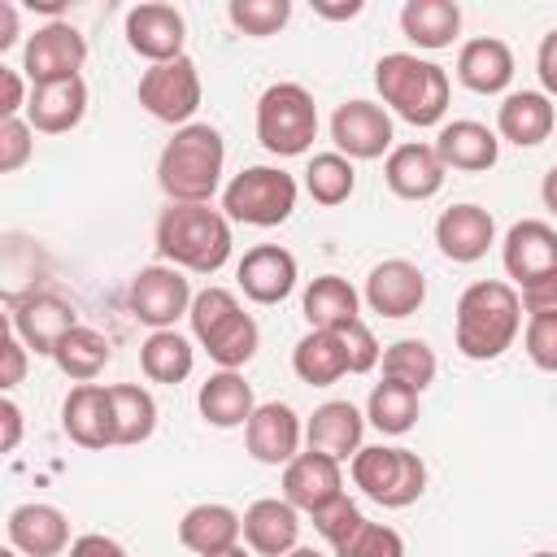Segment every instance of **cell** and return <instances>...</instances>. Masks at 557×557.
<instances>
[{
  "mask_svg": "<svg viewBox=\"0 0 557 557\" xmlns=\"http://www.w3.org/2000/svg\"><path fill=\"white\" fill-rule=\"evenodd\" d=\"M222 161H226L222 135L209 122H187L161 148L157 183L170 196V205H209V196L222 183Z\"/></svg>",
  "mask_w": 557,
  "mask_h": 557,
  "instance_id": "cell-1",
  "label": "cell"
},
{
  "mask_svg": "<svg viewBox=\"0 0 557 557\" xmlns=\"http://www.w3.org/2000/svg\"><path fill=\"white\" fill-rule=\"evenodd\" d=\"M522 322V296L509 283H470L457 300V348L470 361H496Z\"/></svg>",
  "mask_w": 557,
  "mask_h": 557,
  "instance_id": "cell-2",
  "label": "cell"
},
{
  "mask_svg": "<svg viewBox=\"0 0 557 557\" xmlns=\"http://www.w3.org/2000/svg\"><path fill=\"white\" fill-rule=\"evenodd\" d=\"M157 252L178 270L213 274L231 257V226L209 205H170L157 218Z\"/></svg>",
  "mask_w": 557,
  "mask_h": 557,
  "instance_id": "cell-3",
  "label": "cell"
},
{
  "mask_svg": "<svg viewBox=\"0 0 557 557\" xmlns=\"http://www.w3.org/2000/svg\"><path fill=\"white\" fill-rule=\"evenodd\" d=\"M374 87L409 126H435L448 109V74L435 61H422L413 52L379 57Z\"/></svg>",
  "mask_w": 557,
  "mask_h": 557,
  "instance_id": "cell-4",
  "label": "cell"
},
{
  "mask_svg": "<svg viewBox=\"0 0 557 557\" xmlns=\"http://www.w3.org/2000/svg\"><path fill=\"white\" fill-rule=\"evenodd\" d=\"M187 318H191L196 339L205 344V352L222 370H235V366H244L257 352V322L239 309V300L226 287H205L191 300V313Z\"/></svg>",
  "mask_w": 557,
  "mask_h": 557,
  "instance_id": "cell-5",
  "label": "cell"
},
{
  "mask_svg": "<svg viewBox=\"0 0 557 557\" xmlns=\"http://www.w3.org/2000/svg\"><path fill=\"white\" fill-rule=\"evenodd\" d=\"M318 135V104L300 83H274L257 100V139L274 157H300Z\"/></svg>",
  "mask_w": 557,
  "mask_h": 557,
  "instance_id": "cell-6",
  "label": "cell"
},
{
  "mask_svg": "<svg viewBox=\"0 0 557 557\" xmlns=\"http://www.w3.org/2000/svg\"><path fill=\"white\" fill-rule=\"evenodd\" d=\"M222 209L231 222L278 226L296 209V178L287 170H274V165H248L226 183Z\"/></svg>",
  "mask_w": 557,
  "mask_h": 557,
  "instance_id": "cell-7",
  "label": "cell"
},
{
  "mask_svg": "<svg viewBox=\"0 0 557 557\" xmlns=\"http://www.w3.org/2000/svg\"><path fill=\"white\" fill-rule=\"evenodd\" d=\"M352 483L383 509H405L426 487V466L409 448H361L352 457Z\"/></svg>",
  "mask_w": 557,
  "mask_h": 557,
  "instance_id": "cell-8",
  "label": "cell"
},
{
  "mask_svg": "<svg viewBox=\"0 0 557 557\" xmlns=\"http://www.w3.org/2000/svg\"><path fill=\"white\" fill-rule=\"evenodd\" d=\"M139 104L157 117V122H187L196 109H200V74H196V61L191 57H178V61H165V65H152L144 70L139 78Z\"/></svg>",
  "mask_w": 557,
  "mask_h": 557,
  "instance_id": "cell-9",
  "label": "cell"
},
{
  "mask_svg": "<svg viewBox=\"0 0 557 557\" xmlns=\"http://www.w3.org/2000/svg\"><path fill=\"white\" fill-rule=\"evenodd\" d=\"M87 61V39L70 26V22H48L39 26L30 39H26V52H22V70L35 87L44 83H65V78H78Z\"/></svg>",
  "mask_w": 557,
  "mask_h": 557,
  "instance_id": "cell-10",
  "label": "cell"
},
{
  "mask_svg": "<svg viewBox=\"0 0 557 557\" xmlns=\"http://www.w3.org/2000/svg\"><path fill=\"white\" fill-rule=\"evenodd\" d=\"M191 287L174 265H144L131 278V313L157 331H170L174 318L191 313Z\"/></svg>",
  "mask_w": 557,
  "mask_h": 557,
  "instance_id": "cell-11",
  "label": "cell"
},
{
  "mask_svg": "<svg viewBox=\"0 0 557 557\" xmlns=\"http://www.w3.org/2000/svg\"><path fill=\"white\" fill-rule=\"evenodd\" d=\"M183 39H187V22H183V13L174 4L148 0V4H135L126 13V44L139 57L157 61V65L178 61L183 57Z\"/></svg>",
  "mask_w": 557,
  "mask_h": 557,
  "instance_id": "cell-12",
  "label": "cell"
},
{
  "mask_svg": "<svg viewBox=\"0 0 557 557\" xmlns=\"http://www.w3.org/2000/svg\"><path fill=\"white\" fill-rule=\"evenodd\" d=\"M331 139L344 157L374 161L392 148V117L370 100H344L331 117Z\"/></svg>",
  "mask_w": 557,
  "mask_h": 557,
  "instance_id": "cell-13",
  "label": "cell"
},
{
  "mask_svg": "<svg viewBox=\"0 0 557 557\" xmlns=\"http://www.w3.org/2000/svg\"><path fill=\"white\" fill-rule=\"evenodd\" d=\"M422 300H426V278L413 261L392 257V261L374 265L366 278V305L383 318H409V313H418Z\"/></svg>",
  "mask_w": 557,
  "mask_h": 557,
  "instance_id": "cell-14",
  "label": "cell"
},
{
  "mask_svg": "<svg viewBox=\"0 0 557 557\" xmlns=\"http://www.w3.org/2000/svg\"><path fill=\"white\" fill-rule=\"evenodd\" d=\"M339 487H344L339 461L326 457V453H313V448L309 453H296L287 461V470H283V496H287V505H296L305 513H318L322 505H331L335 496H344Z\"/></svg>",
  "mask_w": 557,
  "mask_h": 557,
  "instance_id": "cell-15",
  "label": "cell"
},
{
  "mask_svg": "<svg viewBox=\"0 0 557 557\" xmlns=\"http://www.w3.org/2000/svg\"><path fill=\"white\" fill-rule=\"evenodd\" d=\"M78 322H74V309L61 300V296H26V300H17V309H13V335L30 348V352H39V357H52L57 352V344L74 331Z\"/></svg>",
  "mask_w": 557,
  "mask_h": 557,
  "instance_id": "cell-16",
  "label": "cell"
},
{
  "mask_svg": "<svg viewBox=\"0 0 557 557\" xmlns=\"http://www.w3.org/2000/svg\"><path fill=\"white\" fill-rule=\"evenodd\" d=\"M61 426L74 444L83 448H109L117 444L113 435V400H109V387L100 383H78L65 405H61Z\"/></svg>",
  "mask_w": 557,
  "mask_h": 557,
  "instance_id": "cell-17",
  "label": "cell"
},
{
  "mask_svg": "<svg viewBox=\"0 0 557 557\" xmlns=\"http://www.w3.org/2000/svg\"><path fill=\"white\" fill-rule=\"evenodd\" d=\"M235 278H239V287H244L248 300L278 305L296 287V257L287 248H278V244H257V248L244 252Z\"/></svg>",
  "mask_w": 557,
  "mask_h": 557,
  "instance_id": "cell-18",
  "label": "cell"
},
{
  "mask_svg": "<svg viewBox=\"0 0 557 557\" xmlns=\"http://www.w3.org/2000/svg\"><path fill=\"white\" fill-rule=\"evenodd\" d=\"M244 440H248V453L265 466H287L300 448V418L292 405H257L248 426H244Z\"/></svg>",
  "mask_w": 557,
  "mask_h": 557,
  "instance_id": "cell-19",
  "label": "cell"
},
{
  "mask_svg": "<svg viewBox=\"0 0 557 557\" xmlns=\"http://www.w3.org/2000/svg\"><path fill=\"white\" fill-rule=\"evenodd\" d=\"M492 239H496V222H492V213L479 209V205H453V209H444L440 222H435V244H440V252H444L448 261H461V265L479 261V257L492 248Z\"/></svg>",
  "mask_w": 557,
  "mask_h": 557,
  "instance_id": "cell-20",
  "label": "cell"
},
{
  "mask_svg": "<svg viewBox=\"0 0 557 557\" xmlns=\"http://www.w3.org/2000/svg\"><path fill=\"white\" fill-rule=\"evenodd\" d=\"M383 178L400 200H431L444 187V161L431 144H400L387 152Z\"/></svg>",
  "mask_w": 557,
  "mask_h": 557,
  "instance_id": "cell-21",
  "label": "cell"
},
{
  "mask_svg": "<svg viewBox=\"0 0 557 557\" xmlns=\"http://www.w3.org/2000/svg\"><path fill=\"white\" fill-rule=\"evenodd\" d=\"M9 544L26 557H57L70 544V522L57 505H17L9 513Z\"/></svg>",
  "mask_w": 557,
  "mask_h": 557,
  "instance_id": "cell-22",
  "label": "cell"
},
{
  "mask_svg": "<svg viewBox=\"0 0 557 557\" xmlns=\"http://www.w3.org/2000/svg\"><path fill=\"white\" fill-rule=\"evenodd\" d=\"M83 113H87V83H83V78L30 87V104H26L30 131L65 135V131H74V126L83 122Z\"/></svg>",
  "mask_w": 557,
  "mask_h": 557,
  "instance_id": "cell-23",
  "label": "cell"
},
{
  "mask_svg": "<svg viewBox=\"0 0 557 557\" xmlns=\"http://www.w3.org/2000/svg\"><path fill=\"white\" fill-rule=\"evenodd\" d=\"M496 152H500V139L483 122H470V117L448 122L435 135V157L444 161V170L479 174V170H492L496 165Z\"/></svg>",
  "mask_w": 557,
  "mask_h": 557,
  "instance_id": "cell-24",
  "label": "cell"
},
{
  "mask_svg": "<svg viewBox=\"0 0 557 557\" xmlns=\"http://www.w3.org/2000/svg\"><path fill=\"white\" fill-rule=\"evenodd\" d=\"M361 431H366V418H361L348 400H326V405H318L313 418L305 422L309 448H313V453H326V457H335V461L361 453Z\"/></svg>",
  "mask_w": 557,
  "mask_h": 557,
  "instance_id": "cell-25",
  "label": "cell"
},
{
  "mask_svg": "<svg viewBox=\"0 0 557 557\" xmlns=\"http://www.w3.org/2000/svg\"><path fill=\"white\" fill-rule=\"evenodd\" d=\"M505 270L518 283H531V278L557 270V231L548 222H535V218L509 226V235H505Z\"/></svg>",
  "mask_w": 557,
  "mask_h": 557,
  "instance_id": "cell-26",
  "label": "cell"
},
{
  "mask_svg": "<svg viewBox=\"0 0 557 557\" xmlns=\"http://www.w3.org/2000/svg\"><path fill=\"white\" fill-rule=\"evenodd\" d=\"M457 78L470 91H479V96L505 91L509 78H513V52H509V44L505 39H492V35L461 44V52H457Z\"/></svg>",
  "mask_w": 557,
  "mask_h": 557,
  "instance_id": "cell-27",
  "label": "cell"
},
{
  "mask_svg": "<svg viewBox=\"0 0 557 557\" xmlns=\"http://www.w3.org/2000/svg\"><path fill=\"white\" fill-rule=\"evenodd\" d=\"M296 535H300L296 505H287V500H257V505H248L244 540H248V548L257 557H287L296 548Z\"/></svg>",
  "mask_w": 557,
  "mask_h": 557,
  "instance_id": "cell-28",
  "label": "cell"
},
{
  "mask_svg": "<svg viewBox=\"0 0 557 557\" xmlns=\"http://www.w3.org/2000/svg\"><path fill=\"white\" fill-rule=\"evenodd\" d=\"M496 126H500V135L509 144L535 148L557 126V113H553V100L544 91H513V96H505V104L496 113Z\"/></svg>",
  "mask_w": 557,
  "mask_h": 557,
  "instance_id": "cell-29",
  "label": "cell"
},
{
  "mask_svg": "<svg viewBox=\"0 0 557 557\" xmlns=\"http://www.w3.org/2000/svg\"><path fill=\"white\" fill-rule=\"evenodd\" d=\"M239 531H244V518H239L235 509H226V505H196V509H187L183 522H178L183 548H191V553H200V557H213V553L235 548Z\"/></svg>",
  "mask_w": 557,
  "mask_h": 557,
  "instance_id": "cell-30",
  "label": "cell"
},
{
  "mask_svg": "<svg viewBox=\"0 0 557 557\" xmlns=\"http://www.w3.org/2000/svg\"><path fill=\"white\" fill-rule=\"evenodd\" d=\"M400 30L418 48H448L461 30V9L453 0H409L400 9Z\"/></svg>",
  "mask_w": 557,
  "mask_h": 557,
  "instance_id": "cell-31",
  "label": "cell"
},
{
  "mask_svg": "<svg viewBox=\"0 0 557 557\" xmlns=\"http://www.w3.org/2000/svg\"><path fill=\"white\" fill-rule=\"evenodd\" d=\"M252 387L244 383V374H235V370H218V374H209L205 379V387H200V413H205V422H213V426H248V418H252Z\"/></svg>",
  "mask_w": 557,
  "mask_h": 557,
  "instance_id": "cell-32",
  "label": "cell"
},
{
  "mask_svg": "<svg viewBox=\"0 0 557 557\" xmlns=\"http://www.w3.org/2000/svg\"><path fill=\"white\" fill-rule=\"evenodd\" d=\"M292 370H296L305 383L326 387V383H335L339 374H348V352H344V344H339L335 331H309V335L296 344V352H292Z\"/></svg>",
  "mask_w": 557,
  "mask_h": 557,
  "instance_id": "cell-33",
  "label": "cell"
},
{
  "mask_svg": "<svg viewBox=\"0 0 557 557\" xmlns=\"http://www.w3.org/2000/svg\"><path fill=\"white\" fill-rule=\"evenodd\" d=\"M305 318L313 331H335V326L352 322L357 318V292L348 287V278H339V274L313 278L305 292Z\"/></svg>",
  "mask_w": 557,
  "mask_h": 557,
  "instance_id": "cell-34",
  "label": "cell"
},
{
  "mask_svg": "<svg viewBox=\"0 0 557 557\" xmlns=\"http://www.w3.org/2000/svg\"><path fill=\"white\" fill-rule=\"evenodd\" d=\"M52 361L61 366L65 379H74V383H91V379L109 366V339H104L100 331H91V326H74V331L57 344Z\"/></svg>",
  "mask_w": 557,
  "mask_h": 557,
  "instance_id": "cell-35",
  "label": "cell"
},
{
  "mask_svg": "<svg viewBox=\"0 0 557 557\" xmlns=\"http://www.w3.org/2000/svg\"><path fill=\"white\" fill-rule=\"evenodd\" d=\"M109 400H113V435H117V444H144L152 435V426H157V400L135 383H113Z\"/></svg>",
  "mask_w": 557,
  "mask_h": 557,
  "instance_id": "cell-36",
  "label": "cell"
},
{
  "mask_svg": "<svg viewBox=\"0 0 557 557\" xmlns=\"http://www.w3.org/2000/svg\"><path fill=\"white\" fill-rule=\"evenodd\" d=\"M191 344L178 331H152L139 348V366L152 383H183L191 374Z\"/></svg>",
  "mask_w": 557,
  "mask_h": 557,
  "instance_id": "cell-37",
  "label": "cell"
},
{
  "mask_svg": "<svg viewBox=\"0 0 557 557\" xmlns=\"http://www.w3.org/2000/svg\"><path fill=\"white\" fill-rule=\"evenodd\" d=\"M366 418H370L383 435H405V431L418 422V392H413V387H405V383L383 379V383L370 392Z\"/></svg>",
  "mask_w": 557,
  "mask_h": 557,
  "instance_id": "cell-38",
  "label": "cell"
},
{
  "mask_svg": "<svg viewBox=\"0 0 557 557\" xmlns=\"http://www.w3.org/2000/svg\"><path fill=\"white\" fill-rule=\"evenodd\" d=\"M305 187L318 205H344L357 187V174H352V161L344 152H318L305 170Z\"/></svg>",
  "mask_w": 557,
  "mask_h": 557,
  "instance_id": "cell-39",
  "label": "cell"
},
{
  "mask_svg": "<svg viewBox=\"0 0 557 557\" xmlns=\"http://www.w3.org/2000/svg\"><path fill=\"white\" fill-rule=\"evenodd\" d=\"M383 379L422 392V387L435 379V352H431L422 339H396V344L383 352Z\"/></svg>",
  "mask_w": 557,
  "mask_h": 557,
  "instance_id": "cell-40",
  "label": "cell"
},
{
  "mask_svg": "<svg viewBox=\"0 0 557 557\" xmlns=\"http://www.w3.org/2000/svg\"><path fill=\"white\" fill-rule=\"evenodd\" d=\"M226 17L244 30V35H274L287 17H292V4L287 0H231L226 4Z\"/></svg>",
  "mask_w": 557,
  "mask_h": 557,
  "instance_id": "cell-41",
  "label": "cell"
},
{
  "mask_svg": "<svg viewBox=\"0 0 557 557\" xmlns=\"http://www.w3.org/2000/svg\"><path fill=\"white\" fill-rule=\"evenodd\" d=\"M335 557H405V540L392 527L361 522L344 544H335Z\"/></svg>",
  "mask_w": 557,
  "mask_h": 557,
  "instance_id": "cell-42",
  "label": "cell"
},
{
  "mask_svg": "<svg viewBox=\"0 0 557 557\" xmlns=\"http://www.w3.org/2000/svg\"><path fill=\"white\" fill-rule=\"evenodd\" d=\"M361 522H366V518H361V509H357L348 496H335L331 505H322V509L313 513V527H318V535H322L331 548L344 544Z\"/></svg>",
  "mask_w": 557,
  "mask_h": 557,
  "instance_id": "cell-43",
  "label": "cell"
},
{
  "mask_svg": "<svg viewBox=\"0 0 557 557\" xmlns=\"http://www.w3.org/2000/svg\"><path fill=\"white\" fill-rule=\"evenodd\" d=\"M335 335H339V344L348 352V374H366V370L379 366V344H374V335H370V326L361 318L335 326Z\"/></svg>",
  "mask_w": 557,
  "mask_h": 557,
  "instance_id": "cell-44",
  "label": "cell"
},
{
  "mask_svg": "<svg viewBox=\"0 0 557 557\" xmlns=\"http://www.w3.org/2000/svg\"><path fill=\"white\" fill-rule=\"evenodd\" d=\"M527 357L540 370L557 374V313H535L527 322Z\"/></svg>",
  "mask_w": 557,
  "mask_h": 557,
  "instance_id": "cell-45",
  "label": "cell"
},
{
  "mask_svg": "<svg viewBox=\"0 0 557 557\" xmlns=\"http://www.w3.org/2000/svg\"><path fill=\"white\" fill-rule=\"evenodd\" d=\"M30 148H35V139H30V122H22V117H4V122H0V174L22 170L26 157H30Z\"/></svg>",
  "mask_w": 557,
  "mask_h": 557,
  "instance_id": "cell-46",
  "label": "cell"
},
{
  "mask_svg": "<svg viewBox=\"0 0 557 557\" xmlns=\"http://www.w3.org/2000/svg\"><path fill=\"white\" fill-rule=\"evenodd\" d=\"M522 305H527L531 318H535V313H557V270H548V274L522 283Z\"/></svg>",
  "mask_w": 557,
  "mask_h": 557,
  "instance_id": "cell-47",
  "label": "cell"
},
{
  "mask_svg": "<svg viewBox=\"0 0 557 557\" xmlns=\"http://www.w3.org/2000/svg\"><path fill=\"white\" fill-rule=\"evenodd\" d=\"M535 74L544 83V96H557V30L544 35V44L535 52Z\"/></svg>",
  "mask_w": 557,
  "mask_h": 557,
  "instance_id": "cell-48",
  "label": "cell"
},
{
  "mask_svg": "<svg viewBox=\"0 0 557 557\" xmlns=\"http://www.w3.org/2000/svg\"><path fill=\"white\" fill-rule=\"evenodd\" d=\"M30 100L22 96V74L17 70H9V65H0V113L4 117H17V109H26Z\"/></svg>",
  "mask_w": 557,
  "mask_h": 557,
  "instance_id": "cell-49",
  "label": "cell"
},
{
  "mask_svg": "<svg viewBox=\"0 0 557 557\" xmlns=\"http://www.w3.org/2000/svg\"><path fill=\"white\" fill-rule=\"evenodd\" d=\"M70 557H126V548L117 544V540H109V535H78L74 544H70Z\"/></svg>",
  "mask_w": 557,
  "mask_h": 557,
  "instance_id": "cell-50",
  "label": "cell"
},
{
  "mask_svg": "<svg viewBox=\"0 0 557 557\" xmlns=\"http://www.w3.org/2000/svg\"><path fill=\"white\" fill-rule=\"evenodd\" d=\"M26 374V344L17 335L4 339V374H0V387H17Z\"/></svg>",
  "mask_w": 557,
  "mask_h": 557,
  "instance_id": "cell-51",
  "label": "cell"
},
{
  "mask_svg": "<svg viewBox=\"0 0 557 557\" xmlns=\"http://www.w3.org/2000/svg\"><path fill=\"white\" fill-rule=\"evenodd\" d=\"M0 418H4V453H13L17 440H22V409L13 400H4L0 405Z\"/></svg>",
  "mask_w": 557,
  "mask_h": 557,
  "instance_id": "cell-52",
  "label": "cell"
},
{
  "mask_svg": "<svg viewBox=\"0 0 557 557\" xmlns=\"http://www.w3.org/2000/svg\"><path fill=\"white\" fill-rule=\"evenodd\" d=\"M17 44V9L9 0H0V52Z\"/></svg>",
  "mask_w": 557,
  "mask_h": 557,
  "instance_id": "cell-53",
  "label": "cell"
},
{
  "mask_svg": "<svg viewBox=\"0 0 557 557\" xmlns=\"http://www.w3.org/2000/svg\"><path fill=\"white\" fill-rule=\"evenodd\" d=\"M313 13H322V17H331V22H344V17H357V13H361V0H348V4L313 0Z\"/></svg>",
  "mask_w": 557,
  "mask_h": 557,
  "instance_id": "cell-54",
  "label": "cell"
},
{
  "mask_svg": "<svg viewBox=\"0 0 557 557\" xmlns=\"http://www.w3.org/2000/svg\"><path fill=\"white\" fill-rule=\"evenodd\" d=\"M540 196H544V205H548V209L557 213V165H553V170L544 174V187H540Z\"/></svg>",
  "mask_w": 557,
  "mask_h": 557,
  "instance_id": "cell-55",
  "label": "cell"
},
{
  "mask_svg": "<svg viewBox=\"0 0 557 557\" xmlns=\"http://www.w3.org/2000/svg\"><path fill=\"white\" fill-rule=\"evenodd\" d=\"M213 557H248V553H244V548L235 544V548H226V553H213Z\"/></svg>",
  "mask_w": 557,
  "mask_h": 557,
  "instance_id": "cell-56",
  "label": "cell"
},
{
  "mask_svg": "<svg viewBox=\"0 0 557 557\" xmlns=\"http://www.w3.org/2000/svg\"><path fill=\"white\" fill-rule=\"evenodd\" d=\"M287 557H322V553H313V548H292Z\"/></svg>",
  "mask_w": 557,
  "mask_h": 557,
  "instance_id": "cell-57",
  "label": "cell"
},
{
  "mask_svg": "<svg viewBox=\"0 0 557 557\" xmlns=\"http://www.w3.org/2000/svg\"><path fill=\"white\" fill-rule=\"evenodd\" d=\"M0 557H17V548H13V544H9V548H0Z\"/></svg>",
  "mask_w": 557,
  "mask_h": 557,
  "instance_id": "cell-58",
  "label": "cell"
},
{
  "mask_svg": "<svg viewBox=\"0 0 557 557\" xmlns=\"http://www.w3.org/2000/svg\"><path fill=\"white\" fill-rule=\"evenodd\" d=\"M531 557H557V553H531Z\"/></svg>",
  "mask_w": 557,
  "mask_h": 557,
  "instance_id": "cell-59",
  "label": "cell"
}]
</instances>
